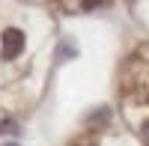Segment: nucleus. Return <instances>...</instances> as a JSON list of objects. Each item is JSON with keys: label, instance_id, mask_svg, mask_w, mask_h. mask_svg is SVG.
I'll return each mask as SVG.
<instances>
[{"label": "nucleus", "instance_id": "f257e3e1", "mask_svg": "<svg viewBox=\"0 0 149 146\" xmlns=\"http://www.w3.org/2000/svg\"><path fill=\"white\" fill-rule=\"evenodd\" d=\"M21 51H24V33L15 27L6 30L3 33V60H15Z\"/></svg>", "mask_w": 149, "mask_h": 146}, {"label": "nucleus", "instance_id": "20e7f679", "mask_svg": "<svg viewBox=\"0 0 149 146\" xmlns=\"http://www.w3.org/2000/svg\"><path fill=\"white\" fill-rule=\"evenodd\" d=\"M140 131H143V140L149 143V119H146V122H143V128H140Z\"/></svg>", "mask_w": 149, "mask_h": 146}, {"label": "nucleus", "instance_id": "39448f33", "mask_svg": "<svg viewBox=\"0 0 149 146\" xmlns=\"http://www.w3.org/2000/svg\"><path fill=\"white\" fill-rule=\"evenodd\" d=\"M6 146H18V143H6Z\"/></svg>", "mask_w": 149, "mask_h": 146}, {"label": "nucleus", "instance_id": "f03ea898", "mask_svg": "<svg viewBox=\"0 0 149 146\" xmlns=\"http://www.w3.org/2000/svg\"><path fill=\"white\" fill-rule=\"evenodd\" d=\"M0 131H3V134H15V131H18V125L6 119V122H0Z\"/></svg>", "mask_w": 149, "mask_h": 146}, {"label": "nucleus", "instance_id": "7ed1b4c3", "mask_svg": "<svg viewBox=\"0 0 149 146\" xmlns=\"http://www.w3.org/2000/svg\"><path fill=\"white\" fill-rule=\"evenodd\" d=\"M60 54H63V57L69 54V57H72V54H74V48H72V45H63V48H60Z\"/></svg>", "mask_w": 149, "mask_h": 146}]
</instances>
